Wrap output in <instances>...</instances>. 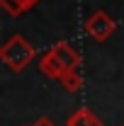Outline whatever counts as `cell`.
<instances>
[{"instance_id":"cell-5","label":"cell","mask_w":124,"mask_h":126,"mask_svg":"<svg viewBox=\"0 0 124 126\" xmlns=\"http://www.w3.org/2000/svg\"><path fill=\"white\" fill-rule=\"evenodd\" d=\"M66 126H102V119H97L88 107H80L68 116Z\"/></svg>"},{"instance_id":"cell-3","label":"cell","mask_w":124,"mask_h":126,"mask_svg":"<svg viewBox=\"0 0 124 126\" xmlns=\"http://www.w3.org/2000/svg\"><path fill=\"white\" fill-rule=\"evenodd\" d=\"M49 51L56 56V61L61 63L66 70H78V65H80V56H78V51H73V46H71L68 41H59V44H54Z\"/></svg>"},{"instance_id":"cell-9","label":"cell","mask_w":124,"mask_h":126,"mask_svg":"<svg viewBox=\"0 0 124 126\" xmlns=\"http://www.w3.org/2000/svg\"><path fill=\"white\" fill-rule=\"evenodd\" d=\"M24 126H29V124H24Z\"/></svg>"},{"instance_id":"cell-2","label":"cell","mask_w":124,"mask_h":126,"mask_svg":"<svg viewBox=\"0 0 124 126\" xmlns=\"http://www.w3.org/2000/svg\"><path fill=\"white\" fill-rule=\"evenodd\" d=\"M114 29H117V24H114V19L105 10H97V12H93L85 19V32L93 36L95 41H107Z\"/></svg>"},{"instance_id":"cell-4","label":"cell","mask_w":124,"mask_h":126,"mask_svg":"<svg viewBox=\"0 0 124 126\" xmlns=\"http://www.w3.org/2000/svg\"><path fill=\"white\" fill-rule=\"evenodd\" d=\"M39 70H41L46 78H51V80H61V75L66 73V68L56 61V56H54L51 51H46V53L41 56V61H39Z\"/></svg>"},{"instance_id":"cell-7","label":"cell","mask_w":124,"mask_h":126,"mask_svg":"<svg viewBox=\"0 0 124 126\" xmlns=\"http://www.w3.org/2000/svg\"><path fill=\"white\" fill-rule=\"evenodd\" d=\"M61 85H63V90H68V92H78L83 87V78H80L78 70H66L61 75Z\"/></svg>"},{"instance_id":"cell-1","label":"cell","mask_w":124,"mask_h":126,"mask_svg":"<svg viewBox=\"0 0 124 126\" xmlns=\"http://www.w3.org/2000/svg\"><path fill=\"white\" fill-rule=\"evenodd\" d=\"M0 58H2V63H5L10 70L22 73L32 63V58H34V46H32L24 36L15 34V36H10V39L0 46Z\"/></svg>"},{"instance_id":"cell-6","label":"cell","mask_w":124,"mask_h":126,"mask_svg":"<svg viewBox=\"0 0 124 126\" xmlns=\"http://www.w3.org/2000/svg\"><path fill=\"white\" fill-rule=\"evenodd\" d=\"M37 2H39V0H0V7H2L10 17H20L22 12L32 10Z\"/></svg>"},{"instance_id":"cell-8","label":"cell","mask_w":124,"mask_h":126,"mask_svg":"<svg viewBox=\"0 0 124 126\" xmlns=\"http://www.w3.org/2000/svg\"><path fill=\"white\" fill-rule=\"evenodd\" d=\"M32 126H56V124H54L49 116H39V119H37V121H34Z\"/></svg>"}]
</instances>
